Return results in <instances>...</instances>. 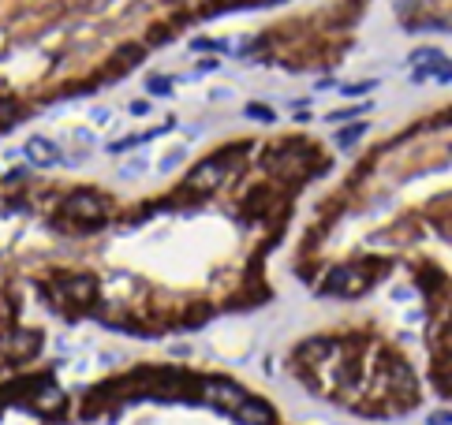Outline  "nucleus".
<instances>
[{
  "instance_id": "nucleus-3",
  "label": "nucleus",
  "mask_w": 452,
  "mask_h": 425,
  "mask_svg": "<svg viewBox=\"0 0 452 425\" xmlns=\"http://www.w3.org/2000/svg\"><path fill=\"white\" fill-rule=\"evenodd\" d=\"M363 135H366V127H363V123L348 127V131H340V146H352V142H359Z\"/></svg>"
},
{
  "instance_id": "nucleus-1",
  "label": "nucleus",
  "mask_w": 452,
  "mask_h": 425,
  "mask_svg": "<svg viewBox=\"0 0 452 425\" xmlns=\"http://www.w3.org/2000/svg\"><path fill=\"white\" fill-rule=\"evenodd\" d=\"M344 284H352V269H333L321 280V291H337V288H344Z\"/></svg>"
},
{
  "instance_id": "nucleus-2",
  "label": "nucleus",
  "mask_w": 452,
  "mask_h": 425,
  "mask_svg": "<svg viewBox=\"0 0 452 425\" xmlns=\"http://www.w3.org/2000/svg\"><path fill=\"white\" fill-rule=\"evenodd\" d=\"M26 153H30V161H38V164H45V161H49V157H53V150H49V146H45V142H41V138H34V142L26 146Z\"/></svg>"
},
{
  "instance_id": "nucleus-4",
  "label": "nucleus",
  "mask_w": 452,
  "mask_h": 425,
  "mask_svg": "<svg viewBox=\"0 0 452 425\" xmlns=\"http://www.w3.org/2000/svg\"><path fill=\"white\" fill-rule=\"evenodd\" d=\"M247 112H251L254 119H273V108H270V105H251Z\"/></svg>"
}]
</instances>
